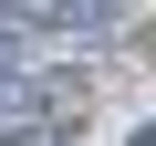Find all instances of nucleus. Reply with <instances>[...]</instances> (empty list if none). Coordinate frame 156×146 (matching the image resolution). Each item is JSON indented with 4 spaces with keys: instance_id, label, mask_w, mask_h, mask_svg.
Wrapping results in <instances>:
<instances>
[{
    "instance_id": "1",
    "label": "nucleus",
    "mask_w": 156,
    "mask_h": 146,
    "mask_svg": "<svg viewBox=\"0 0 156 146\" xmlns=\"http://www.w3.org/2000/svg\"><path fill=\"white\" fill-rule=\"evenodd\" d=\"M135 146H156V125H135Z\"/></svg>"
}]
</instances>
